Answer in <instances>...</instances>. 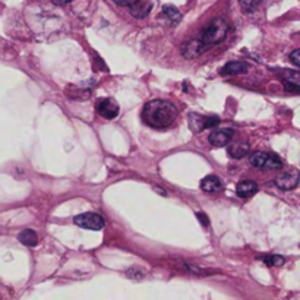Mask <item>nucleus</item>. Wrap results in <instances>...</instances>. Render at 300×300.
<instances>
[{"mask_svg":"<svg viewBox=\"0 0 300 300\" xmlns=\"http://www.w3.org/2000/svg\"><path fill=\"white\" fill-rule=\"evenodd\" d=\"M228 34V25L224 19L221 18H215L210 22V25L204 28L202 34L199 35V38L196 40L199 47H201V52L204 53L206 50L213 49L215 45L221 44L225 40Z\"/></svg>","mask_w":300,"mask_h":300,"instance_id":"f03ea898","label":"nucleus"},{"mask_svg":"<svg viewBox=\"0 0 300 300\" xmlns=\"http://www.w3.org/2000/svg\"><path fill=\"white\" fill-rule=\"evenodd\" d=\"M18 239H19V242H21L22 245H25V246H37V243H38V236H37V233H35L34 230H30V228L22 230L21 233L18 235Z\"/></svg>","mask_w":300,"mask_h":300,"instance_id":"ddd939ff","label":"nucleus"},{"mask_svg":"<svg viewBox=\"0 0 300 300\" xmlns=\"http://www.w3.org/2000/svg\"><path fill=\"white\" fill-rule=\"evenodd\" d=\"M196 217L199 218V221L202 223V225H205V227H206V225H210V220H208V215L206 214H204V213H198Z\"/></svg>","mask_w":300,"mask_h":300,"instance_id":"412c9836","label":"nucleus"},{"mask_svg":"<svg viewBox=\"0 0 300 300\" xmlns=\"http://www.w3.org/2000/svg\"><path fill=\"white\" fill-rule=\"evenodd\" d=\"M176 106L166 100H152L148 101L142 110V120L154 129H166L172 126L177 119Z\"/></svg>","mask_w":300,"mask_h":300,"instance_id":"f257e3e1","label":"nucleus"},{"mask_svg":"<svg viewBox=\"0 0 300 300\" xmlns=\"http://www.w3.org/2000/svg\"><path fill=\"white\" fill-rule=\"evenodd\" d=\"M201 189L208 193L221 192L223 191V182L218 176L210 174V176H206L201 180Z\"/></svg>","mask_w":300,"mask_h":300,"instance_id":"6e6552de","label":"nucleus"},{"mask_svg":"<svg viewBox=\"0 0 300 300\" xmlns=\"http://www.w3.org/2000/svg\"><path fill=\"white\" fill-rule=\"evenodd\" d=\"M163 13L164 16L172 22V24H179L182 19V13L179 12V9L173 5H164L163 6Z\"/></svg>","mask_w":300,"mask_h":300,"instance_id":"2eb2a0df","label":"nucleus"},{"mask_svg":"<svg viewBox=\"0 0 300 300\" xmlns=\"http://www.w3.org/2000/svg\"><path fill=\"white\" fill-rule=\"evenodd\" d=\"M261 259L268 267H281L286 262V259L281 257V255H265V257H261Z\"/></svg>","mask_w":300,"mask_h":300,"instance_id":"f3484780","label":"nucleus"},{"mask_svg":"<svg viewBox=\"0 0 300 300\" xmlns=\"http://www.w3.org/2000/svg\"><path fill=\"white\" fill-rule=\"evenodd\" d=\"M262 0H239V5L242 8V11L246 13H252L261 5Z\"/></svg>","mask_w":300,"mask_h":300,"instance_id":"a211bd4d","label":"nucleus"},{"mask_svg":"<svg viewBox=\"0 0 300 300\" xmlns=\"http://www.w3.org/2000/svg\"><path fill=\"white\" fill-rule=\"evenodd\" d=\"M275 184L283 191H291L299 184V172L296 169L284 172L279 174V177L275 179Z\"/></svg>","mask_w":300,"mask_h":300,"instance_id":"423d86ee","label":"nucleus"},{"mask_svg":"<svg viewBox=\"0 0 300 300\" xmlns=\"http://www.w3.org/2000/svg\"><path fill=\"white\" fill-rule=\"evenodd\" d=\"M281 167H283V163L280 160L279 155L269 152L268 160L265 163V167H264V169H281Z\"/></svg>","mask_w":300,"mask_h":300,"instance_id":"6ab92c4d","label":"nucleus"},{"mask_svg":"<svg viewBox=\"0 0 300 300\" xmlns=\"http://www.w3.org/2000/svg\"><path fill=\"white\" fill-rule=\"evenodd\" d=\"M233 135H235L233 129H215L214 132H211V135L208 136V141L213 147L220 148V147H225L232 141Z\"/></svg>","mask_w":300,"mask_h":300,"instance_id":"0eeeda50","label":"nucleus"},{"mask_svg":"<svg viewBox=\"0 0 300 300\" xmlns=\"http://www.w3.org/2000/svg\"><path fill=\"white\" fill-rule=\"evenodd\" d=\"M182 53L186 59H193V57L202 54V52H201V47H199L198 41H196V40H192V41H188V43L183 45Z\"/></svg>","mask_w":300,"mask_h":300,"instance_id":"4468645a","label":"nucleus"},{"mask_svg":"<svg viewBox=\"0 0 300 300\" xmlns=\"http://www.w3.org/2000/svg\"><path fill=\"white\" fill-rule=\"evenodd\" d=\"M97 111L101 118L113 120L119 116L120 107H119L118 101L113 98H100L97 101Z\"/></svg>","mask_w":300,"mask_h":300,"instance_id":"39448f33","label":"nucleus"},{"mask_svg":"<svg viewBox=\"0 0 300 300\" xmlns=\"http://www.w3.org/2000/svg\"><path fill=\"white\" fill-rule=\"evenodd\" d=\"M249 152V144L247 142H235L228 147V154L233 158H242Z\"/></svg>","mask_w":300,"mask_h":300,"instance_id":"f8f14e48","label":"nucleus"},{"mask_svg":"<svg viewBox=\"0 0 300 300\" xmlns=\"http://www.w3.org/2000/svg\"><path fill=\"white\" fill-rule=\"evenodd\" d=\"M290 62L294 64L296 67H299L300 66V50L299 49H296L293 53L290 54Z\"/></svg>","mask_w":300,"mask_h":300,"instance_id":"aec40b11","label":"nucleus"},{"mask_svg":"<svg viewBox=\"0 0 300 300\" xmlns=\"http://www.w3.org/2000/svg\"><path fill=\"white\" fill-rule=\"evenodd\" d=\"M247 64L245 62H228L224 67L221 69V75L224 76H233V75H240V74H246L247 72Z\"/></svg>","mask_w":300,"mask_h":300,"instance_id":"1a4fd4ad","label":"nucleus"},{"mask_svg":"<svg viewBox=\"0 0 300 300\" xmlns=\"http://www.w3.org/2000/svg\"><path fill=\"white\" fill-rule=\"evenodd\" d=\"M135 2H138V0H114V3H118L119 6H130Z\"/></svg>","mask_w":300,"mask_h":300,"instance_id":"4be33fe9","label":"nucleus"},{"mask_svg":"<svg viewBox=\"0 0 300 300\" xmlns=\"http://www.w3.org/2000/svg\"><path fill=\"white\" fill-rule=\"evenodd\" d=\"M53 3L56 5H66V3H69V2H72V0H52Z\"/></svg>","mask_w":300,"mask_h":300,"instance_id":"5701e85b","label":"nucleus"},{"mask_svg":"<svg viewBox=\"0 0 300 300\" xmlns=\"http://www.w3.org/2000/svg\"><path fill=\"white\" fill-rule=\"evenodd\" d=\"M236 192L240 198H250L258 192V183L253 180H243L237 184Z\"/></svg>","mask_w":300,"mask_h":300,"instance_id":"9d476101","label":"nucleus"},{"mask_svg":"<svg viewBox=\"0 0 300 300\" xmlns=\"http://www.w3.org/2000/svg\"><path fill=\"white\" fill-rule=\"evenodd\" d=\"M269 152H264V151H257L253 152L250 157H249V163L253 166V167H258V169H264L265 167V163L268 160Z\"/></svg>","mask_w":300,"mask_h":300,"instance_id":"dca6fc26","label":"nucleus"},{"mask_svg":"<svg viewBox=\"0 0 300 300\" xmlns=\"http://www.w3.org/2000/svg\"><path fill=\"white\" fill-rule=\"evenodd\" d=\"M188 122H189L191 130L195 133H199L205 129L217 126L220 123V118H217V116H202V114H198V113H189Z\"/></svg>","mask_w":300,"mask_h":300,"instance_id":"7ed1b4c3","label":"nucleus"},{"mask_svg":"<svg viewBox=\"0 0 300 300\" xmlns=\"http://www.w3.org/2000/svg\"><path fill=\"white\" fill-rule=\"evenodd\" d=\"M74 223L86 230H101L104 227L103 217L96 213H84V214L76 215L74 218Z\"/></svg>","mask_w":300,"mask_h":300,"instance_id":"20e7f679","label":"nucleus"},{"mask_svg":"<svg viewBox=\"0 0 300 300\" xmlns=\"http://www.w3.org/2000/svg\"><path fill=\"white\" fill-rule=\"evenodd\" d=\"M151 12V3H147V2H135L133 5H130V13H132V16H135V18H145V16H148Z\"/></svg>","mask_w":300,"mask_h":300,"instance_id":"9b49d317","label":"nucleus"}]
</instances>
